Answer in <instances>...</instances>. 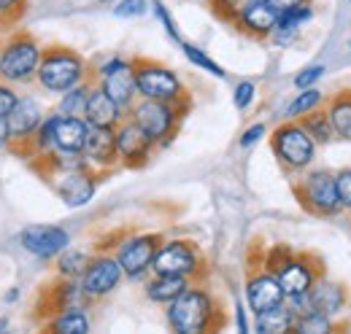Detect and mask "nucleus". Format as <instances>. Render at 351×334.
<instances>
[{
	"mask_svg": "<svg viewBox=\"0 0 351 334\" xmlns=\"http://www.w3.org/2000/svg\"><path fill=\"white\" fill-rule=\"evenodd\" d=\"M254 97H257V86H254V81L235 84V92H232V103H235V108H238V111H246V108L254 103Z\"/></svg>",
	"mask_w": 351,
	"mask_h": 334,
	"instance_id": "e433bc0d",
	"label": "nucleus"
},
{
	"mask_svg": "<svg viewBox=\"0 0 351 334\" xmlns=\"http://www.w3.org/2000/svg\"><path fill=\"white\" fill-rule=\"evenodd\" d=\"M82 289L92 302L106 299L108 294H114L119 289V283L125 281L122 264L114 253H92L87 270L82 272Z\"/></svg>",
	"mask_w": 351,
	"mask_h": 334,
	"instance_id": "f8f14e48",
	"label": "nucleus"
},
{
	"mask_svg": "<svg viewBox=\"0 0 351 334\" xmlns=\"http://www.w3.org/2000/svg\"><path fill=\"white\" fill-rule=\"evenodd\" d=\"M44 108L36 97L30 94H19L16 105L11 108V114L5 116L8 122V138H11V151L19 154V157H30V143H33V135L36 129L44 122Z\"/></svg>",
	"mask_w": 351,
	"mask_h": 334,
	"instance_id": "9b49d317",
	"label": "nucleus"
},
{
	"mask_svg": "<svg viewBox=\"0 0 351 334\" xmlns=\"http://www.w3.org/2000/svg\"><path fill=\"white\" fill-rule=\"evenodd\" d=\"M186 111H189V103H162V100L138 97L128 111V119H132L146 132V138L160 149V146H168L176 138Z\"/></svg>",
	"mask_w": 351,
	"mask_h": 334,
	"instance_id": "7ed1b4c3",
	"label": "nucleus"
},
{
	"mask_svg": "<svg viewBox=\"0 0 351 334\" xmlns=\"http://www.w3.org/2000/svg\"><path fill=\"white\" fill-rule=\"evenodd\" d=\"M16 299H19V289H16V286H11V289L5 292V302L11 305V302H16Z\"/></svg>",
	"mask_w": 351,
	"mask_h": 334,
	"instance_id": "09e8293b",
	"label": "nucleus"
},
{
	"mask_svg": "<svg viewBox=\"0 0 351 334\" xmlns=\"http://www.w3.org/2000/svg\"><path fill=\"white\" fill-rule=\"evenodd\" d=\"M130 60H125V57H111V60H106L103 65H100V70H97V76H106V73H114V70H119V68H125Z\"/></svg>",
	"mask_w": 351,
	"mask_h": 334,
	"instance_id": "c03bdc74",
	"label": "nucleus"
},
{
	"mask_svg": "<svg viewBox=\"0 0 351 334\" xmlns=\"http://www.w3.org/2000/svg\"><path fill=\"white\" fill-rule=\"evenodd\" d=\"M346 305H349V292H346V286L338 283V281H330V278H324V275H322V278L311 286V292H308V310H319V313H324V316H330V318L341 316V313L346 310Z\"/></svg>",
	"mask_w": 351,
	"mask_h": 334,
	"instance_id": "6ab92c4d",
	"label": "nucleus"
},
{
	"mask_svg": "<svg viewBox=\"0 0 351 334\" xmlns=\"http://www.w3.org/2000/svg\"><path fill=\"white\" fill-rule=\"evenodd\" d=\"M8 143H11V138H8V122H5V116H0V149H8Z\"/></svg>",
	"mask_w": 351,
	"mask_h": 334,
	"instance_id": "49530a36",
	"label": "nucleus"
},
{
	"mask_svg": "<svg viewBox=\"0 0 351 334\" xmlns=\"http://www.w3.org/2000/svg\"><path fill=\"white\" fill-rule=\"evenodd\" d=\"M27 0H0V22H8L14 14H22Z\"/></svg>",
	"mask_w": 351,
	"mask_h": 334,
	"instance_id": "79ce46f5",
	"label": "nucleus"
},
{
	"mask_svg": "<svg viewBox=\"0 0 351 334\" xmlns=\"http://www.w3.org/2000/svg\"><path fill=\"white\" fill-rule=\"evenodd\" d=\"M97 3H117V0H97Z\"/></svg>",
	"mask_w": 351,
	"mask_h": 334,
	"instance_id": "8fccbe9b",
	"label": "nucleus"
},
{
	"mask_svg": "<svg viewBox=\"0 0 351 334\" xmlns=\"http://www.w3.org/2000/svg\"><path fill=\"white\" fill-rule=\"evenodd\" d=\"M132 76L135 92L146 100H162V103H189V92L173 68L157 62V60H132Z\"/></svg>",
	"mask_w": 351,
	"mask_h": 334,
	"instance_id": "20e7f679",
	"label": "nucleus"
},
{
	"mask_svg": "<svg viewBox=\"0 0 351 334\" xmlns=\"http://www.w3.org/2000/svg\"><path fill=\"white\" fill-rule=\"evenodd\" d=\"M243 292H246V305H249V310L254 316L284 302V289H281L278 278L270 270H265V267L260 272H252L246 278V289Z\"/></svg>",
	"mask_w": 351,
	"mask_h": 334,
	"instance_id": "f3484780",
	"label": "nucleus"
},
{
	"mask_svg": "<svg viewBox=\"0 0 351 334\" xmlns=\"http://www.w3.org/2000/svg\"><path fill=\"white\" fill-rule=\"evenodd\" d=\"M295 318H298L295 310L287 302H281L254 316V329L257 334H287L295 329Z\"/></svg>",
	"mask_w": 351,
	"mask_h": 334,
	"instance_id": "a878e982",
	"label": "nucleus"
},
{
	"mask_svg": "<svg viewBox=\"0 0 351 334\" xmlns=\"http://www.w3.org/2000/svg\"><path fill=\"white\" fill-rule=\"evenodd\" d=\"M322 76H324V65H308V68H303V70L295 76V86H298V89L316 86Z\"/></svg>",
	"mask_w": 351,
	"mask_h": 334,
	"instance_id": "58836bf2",
	"label": "nucleus"
},
{
	"mask_svg": "<svg viewBox=\"0 0 351 334\" xmlns=\"http://www.w3.org/2000/svg\"><path fill=\"white\" fill-rule=\"evenodd\" d=\"M165 237L162 235H154V232H146V235H132V237H125L117 248V259L122 264V272L125 278L130 281H141L146 272H152V259L160 248Z\"/></svg>",
	"mask_w": 351,
	"mask_h": 334,
	"instance_id": "ddd939ff",
	"label": "nucleus"
},
{
	"mask_svg": "<svg viewBox=\"0 0 351 334\" xmlns=\"http://www.w3.org/2000/svg\"><path fill=\"white\" fill-rule=\"evenodd\" d=\"M89 79L87 60L71 46H46L38 62L36 81L49 94H62Z\"/></svg>",
	"mask_w": 351,
	"mask_h": 334,
	"instance_id": "f03ea898",
	"label": "nucleus"
},
{
	"mask_svg": "<svg viewBox=\"0 0 351 334\" xmlns=\"http://www.w3.org/2000/svg\"><path fill=\"white\" fill-rule=\"evenodd\" d=\"M128 114L103 92V86L92 81L87 97V108H84V122L89 127H117Z\"/></svg>",
	"mask_w": 351,
	"mask_h": 334,
	"instance_id": "412c9836",
	"label": "nucleus"
},
{
	"mask_svg": "<svg viewBox=\"0 0 351 334\" xmlns=\"http://www.w3.org/2000/svg\"><path fill=\"white\" fill-rule=\"evenodd\" d=\"M189 283H192L189 278H178V275H154V272H152V278H149L146 286H143V294H146V299L154 302V305H168V302H173L176 296L184 292Z\"/></svg>",
	"mask_w": 351,
	"mask_h": 334,
	"instance_id": "bb28decb",
	"label": "nucleus"
},
{
	"mask_svg": "<svg viewBox=\"0 0 351 334\" xmlns=\"http://www.w3.org/2000/svg\"><path fill=\"white\" fill-rule=\"evenodd\" d=\"M89 86H92V79L76 84V86L68 89V92H62V94H60V103H57V114H62V116H82V119H84Z\"/></svg>",
	"mask_w": 351,
	"mask_h": 334,
	"instance_id": "c756f323",
	"label": "nucleus"
},
{
	"mask_svg": "<svg viewBox=\"0 0 351 334\" xmlns=\"http://www.w3.org/2000/svg\"><path fill=\"white\" fill-rule=\"evenodd\" d=\"M154 14H157V19L165 25V33L173 38V41H178L181 43V36H178V27H176V22H173V16L168 14V8L160 3V0H154Z\"/></svg>",
	"mask_w": 351,
	"mask_h": 334,
	"instance_id": "a19ab883",
	"label": "nucleus"
},
{
	"mask_svg": "<svg viewBox=\"0 0 351 334\" xmlns=\"http://www.w3.org/2000/svg\"><path fill=\"white\" fill-rule=\"evenodd\" d=\"M338 329L335 318L319 313V310H306L295 318V329L292 332H300V334H330Z\"/></svg>",
	"mask_w": 351,
	"mask_h": 334,
	"instance_id": "2f4dec72",
	"label": "nucleus"
},
{
	"mask_svg": "<svg viewBox=\"0 0 351 334\" xmlns=\"http://www.w3.org/2000/svg\"><path fill=\"white\" fill-rule=\"evenodd\" d=\"M260 138H265V125H252L243 135H241V140H238V143H241V149H252Z\"/></svg>",
	"mask_w": 351,
	"mask_h": 334,
	"instance_id": "37998d69",
	"label": "nucleus"
},
{
	"mask_svg": "<svg viewBox=\"0 0 351 334\" xmlns=\"http://www.w3.org/2000/svg\"><path fill=\"white\" fill-rule=\"evenodd\" d=\"M146 11H149L146 0H117V8H114L119 19H135V16H143Z\"/></svg>",
	"mask_w": 351,
	"mask_h": 334,
	"instance_id": "4c0bfd02",
	"label": "nucleus"
},
{
	"mask_svg": "<svg viewBox=\"0 0 351 334\" xmlns=\"http://www.w3.org/2000/svg\"><path fill=\"white\" fill-rule=\"evenodd\" d=\"M44 46L30 33H14L0 43V79L8 84L36 81Z\"/></svg>",
	"mask_w": 351,
	"mask_h": 334,
	"instance_id": "39448f33",
	"label": "nucleus"
},
{
	"mask_svg": "<svg viewBox=\"0 0 351 334\" xmlns=\"http://www.w3.org/2000/svg\"><path fill=\"white\" fill-rule=\"evenodd\" d=\"M51 192L68 205V208H82L92 203L95 192H97V183H100V172H95L89 165L79 167H49L41 170Z\"/></svg>",
	"mask_w": 351,
	"mask_h": 334,
	"instance_id": "1a4fd4ad",
	"label": "nucleus"
},
{
	"mask_svg": "<svg viewBox=\"0 0 351 334\" xmlns=\"http://www.w3.org/2000/svg\"><path fill=\"white\" fill-rule=\"evenodd\" d=\"M206 3H211V0H206Z\"/></svg>",
	"mask_w": 351,
	"mask_h": 334,
	"instance_id": "603ef678",
	"label": "nucleus"
},
{
	"mask_svg": "<svg viewBox=\"0 0 351 334\" xmlns=\"http://www.w3.org/2000/svg\"><path fill=\"white\" fill-rule=\"evenodd\" d=\"M235 321H238V332H249V324H246V313L241 305H235Z\"/></svg>",
	"mask_w": 351,
	"mask_h": 334,
	"instance_id": "de8ad7c7",
	"label": "nucleus"
},
{
	"mask_svg": "<svg viewBox=\"0 0 351 334\" xmlns=\"http://www.w3.org/2000/svg\"><path fill=\"white\" fill-rule=\"evenodd\" d=\"M168 326L178 334L217 332L224 326L219 299L208 292L203 283H189L173 302L165 305Z\"/></svg>",
	"mask_w": 351,
	"mask_h": 334,
	"instance_id": "f257e3e1",
	"label": "nucleus"
},
{
	"mask_svg": "<svg viewBox=\"0 0 351 334\" xmlns=\"http://www.w3.org/2000/svg\"><path fill=\"white\" fill-rule=\"evenodd\" d=\"M319 105H324V94L316 89V86H308V89H300V94H295V100L287 105V119H292V122H298L300 116H306L311 114L313 108H319Z\"/></svg>",
	"mask_w": 351,
	"mask_h": 334,
	"instance_id": "473e14b6",
	"label": "nucleus"
},
{
	"mask_svg": "<svg viewBox=\"0 0 351 334\" xmlns=\"http://www.w3.org/2000/svg\"><path fill=\"white\" fill-rule=\"evenodd\" d=\"M117 132V151H119V165L138 170V167L149 165L152 154H154V143L146 138V132L135 125L132 119H122L119 125L114 127Z\"/></svg>",
	"mask_w": 351,
	"mask_h": 334,
	"instance_id": "2eb2a0df",
	"label": "nucleus"
},
{
	"mask_svg": "<svg viewBox=\"0 0 351 334\" xmlns=\"http://www.w3.org/2000/svg\"><path fill=\"white\" fill-rule=\"evenodd\" d=\"M19 246L30 256L49 261V259H57L71 246V232L65 227H57V224H36V227L22 229Z\"/></svg>",
	"mask_w": 351,
	"mask_h": 334,
	"instance_id": "4468645a",
	"label": "nucleus"
},
{
	"mask_svg": "<svg viewBox=\"0 0 351 334\" xmlns=\"http://www.w3.org/2000/svg\"><path fill=\"white\" fill-rule=\"evenodd\" d=\"M349 49H351V41H349Z\"/></svg>",
	"mask_w": 351,
	"mask_h": 334,
	"instance_id": "3c124183",
	"label": "nucleus"
},
{
	"mask_svg": "<svg viewBox=\"0 0 351 334\" xmlns=\"http://www.w3.org/2000/svg\"><path fill=\"white\" fill-rule=\"evenodd\" d=\"M152 272L154 275H178L189 278L192 283H200L206 278V259L200 248L192 240H162L160 248L152 259Z\"/></svg>",
	"mask_w": 351,
	"mask_h": 334,
	"instance_id": "0eeeda50",
	"label": "nucleus"
},
{
	"mask_svg": "<svg viewBox=\"0 0 351 334\" xmlns=\"http://www.w3.org/2000/svg\"><path fill=\"white\" fill-rule=\"evenodd\" d=\"M349 3H351V0H349Z\"/></svg>",
	"mask_w": 351,
	"mask_h": 334,
	"instance_id": "864d4df0",
	"label": "nucleus"
},
{
	"mask_svg": "<svg viewBox=\"0 0 351 334\" xmlns=\"http://www.w3.org/2000/svg\"><path fill=\"white\" fill-rule=\"evenodd\" d=\"M311 16H313L311 3H303V5L289 8V11H281L278 14V22H276V27H273V33H270L267 41H273L276 46H292V43L300 38V30H303L306 22H311Z\"/></svg>",
	"mask_w": 351,
	"mask_h": 334,
	"instance_id": "b1692460",
	"label": "nucleus"
},
{
	"mask_svg": "<svg viewBox=\"0 0 351 334\" xmlns=\"http://www.w3.org/2000/svg\"><path fill=\"white\" fill-rule=\"evenodd\" d=\"M324 111H327L335 138L351 140V86H343L335 94H330L324 100Z\"/></svg>",
	"mask_w": 351,
	"mask_h": 334,
	"instance_id": "393cba45",
	"label": "nucleus"
},
{
	"mask_svg": "<svg viewBox=\"0 0 351 334\" xmlns=\"http://www.w3.org/2000/svg\"><path fill=\"white\" fill-rule=\"evenodd\" d=\"M46 332L57 334H87L89 332V316L87 310L73 307V310H60L54 316H49L44 324Z\"/></svg>",
	"mask_w": 351,
	"mask_h": 334,
	"instance_id": "cd10ccee",
	"label": "nucleus"
},
{
	"mask_svg": "<svg viewBox=\"0 0 351 334\" xmlns=\"http://www.w3.org/2000/svg\"><path fill=\"white\" fill-rule=\"evenodd\" d=\"M298 122H300V125H303V129H306L308 135L313 138V143H316V146H327V143L335 138V132H332V125H330V119H327V111H324V105L313 108L311 114L300 116Z\"/></svg>",
	"mask_w": 351,
	"mask_h": 334,
	"instance_id": "c85d7f7f",
	"label": "nucleus"
},
{
	"mask_svg": "<svg viewBox=\"0 0 351 334\" xmlns=\"http://www.w3.org/2000/svg\"><path fill=\"white\" fill-rule=\"evenodd\" d=\"M270 149L287 172H303L316 159V143L300 122L284 119L270 135Z\"/></svg>",
	"mask_w": 351,
	"mask_h": 334,
	"instance_id": "423d86ee",
	"label": "nucleus"
},
{
	"mask_svg": "<svg viewBox=\"0 0 351 334\" xmlns=\"http://www.w3.org/2000/svg\"><path fill=\"white\" fill-rule=\"evenodd\" d=\"M44 302H46V313L54 316L60 310H73V307L87 310L92 299L84 294L79 278H60L54 286H49L44 292Z\"/></svg>",
	"mask_w": 351,
	"mask_h": 334,
	"instance_id": "aec40b11",
	"label": "nucleus"
},
{
	"mask_svg": "<svg viewBox=\"0 0 351 334\" xmlns=\"http://www.w3.org/2000/svg\"><path fill=\"white\" fill-rule=\"evenodd\" d=\"M300 208L316 216V218H330L341 213L338 192H335V172L330 170H303V175L292 186Z\"/></svg>",
	"mask_w": 351,
	"mask_h": 334,
	"instance_id": "6e6552de",
	"label": "nucleus"
},
{
	"mask_svg": "<svg viewBox=\"0 0 351 334\" xmlns=\"http://www.w3.org/2000/svg\"><path fill=\"white\" fill-rule=\"evenodd\" d=\"M82 157L95 172L108 175L119 167V151H117V132L114 127H89Z\"/></svg>",
	"mask_w": 351,
	"mask_h": 334,
	"instance_id": "dca6fc26",
	"label": "nucleus"
},
{
	"mask_svg": "<svg viewBox=\"0 0 351 334\" xmlns=\"http://www.w3.org/2000/svg\"><path fill=\"white\" fill-rule=\"evenodd\" d=\"M276 22H278V11H276L267 0H254V3H249V5L241 11V16L232 22V27H235L238 33L249 36V38L267 41L270 33H273V27H276Z\"/></svg>",
	"mask_w": 351,
	"mask_h": 334,
	"instance_id": "a211bd4d",
	"label": "nucleus"
},
{
	"mask_svg": "<svg viewBox=\"0 0 351 334\" xmlns=\"http://www.w3.org/2000/svg\"><path fill=\"white\" fill-rule=\"evenodd\" d=\"M89 259H92V253L68 246L57 256V275L60 278H82V272L87 270Z\"/></svg>",
	"mask_w": 351,
	"mask_h": 334,
	"instance_id": "7c9ffc66",
	"label": "nucleus"
},
{
	"mask_svg": "<svg viewBox=\"0 0 351 334\" xmlns=\"http://www.w3.org/2000/svg\"><path fill=\"white\" fill-rule=\"evenodd\" d=\"M89 125L82 116H62L57 114L54 119V151L60 154H82L84 140H87Z\"/></svg>",
	"mask_w": 351,
	"mask_h": 334,
	"instance_id": "4be33fe9",
	"label": "nucleus"
},
{
	"mask_svg": "<svg viewBox=\"0 0 351 334\" xmlns=\"http://www.w3.org/2000/svg\"><path fill=\"white\" fill-rule=\"evenodd\" d=\"M16 100H19V92L14 89V84L0 79V116H8L11 108L16 105Z\"/></svg>",
	"mask_w": 351,
	"mask_h": 334,
	"instance_id": "ea45409f",
	"label": "nucleus"
},
{
	"mask_svg": "<svg viewBox=\"0 0 351 334\" xmlns=\"http://www.w3.org/2000/svg\"><path fill=\"white\" fill-rule=\"evenodd\" d=\"M249 3H254V0H211V11H214L217 19L227 22V25H232Z\"/></svg>",
	"mask_w": 351,
	"mask_h": 334,
	"instance_id": "f704fd0d",
	"label": "nucleus"
},
{
	"mask_svg": "<svg viewBox=\"0 0 351 334\" xmlns=\"http://www.w3.org/2000/svg\"><path fill=\"white\" fill-rule=\"evenodd\" d=\"M181 49H184V57L195 65V68H203V70H208L211 76H217V79H224L227 73L221 70V65H217L203 49H197V46H192V43H186V41H181Z\"/></svg>",
	"mask_w": 351,
	"mask_h": 334,
	"instance_id": "72a5a7b5",
	"label": "nucleus"
},
{
	"mask_svg": "<svg viewBox=\"0 0 351 334\" xmlns=\"http://www.w3.org/2000/svg\"><path fill=\"white\" fill-rule=\"evenodd\" d=\"M335 192H338L341 210L351 213V167H343L335 172Z\"/></svg>",
	"mask_w": 351,
	"mask_h": 334,
	"instance_id": "c9c22d12",
	"label": "nucleus"
},
{
	"mask_svg": "<svg viewBox=\"0 0 351 334\" xmlns=\"http://www.w3.org/2000/svg\"><path fill=\"white\" fill-rule=\"evenodd\" d=\"M273 275L278 278V283H281V289H284V299L287 296H300V294H308L311 292V286L324 275V261L319 259V256H313V253H289L276 270H273Z\"/></svg>",
	"mask_w": 351,
	"mask_h": 334,
	"instance_id": "9d476101",
	"label": "nucleus"
},
{
	"mask_svg": "<svg viewBox=\"0 0 351 334\" xmlns=\"http://www.w3.org/2000/svg\"><path fill=\"white\" fill-rule=\"evenodd\" d=\"M278 14L281 11H289V8H298V5H303V3H311V0H267Z\"/></svg>",
	"mask_w": 351,
	"mask_h": 334,
	"instance_id": "a18cd8bd",
	"label": "nucleus"
},
{
	"mask_svg": "<svg viewBox=\"0 0 351 334\" xmlns=\"http://www.w3.org/2000/svg\"><path fill=\"white\" fill-rule=\"evenodd\" d=\"M100 79V86H103V92L128 114L130 111V105L138 100V92H135V76H132V60L125 65V68H119V70H114V73H106V76H97Z\"/></svg>",
	"mask_w": 351,
	"mask_h": 334,
	"instance_id": "5701e85b",
	"label": "nucleus"
}]
</instances>
